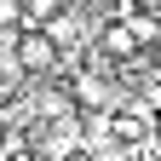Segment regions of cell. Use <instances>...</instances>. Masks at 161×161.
I'll return each mask as SVG.
<instances>
[{
    "label": "cell",
    "instance_id": "3957f363",
    "mask_svg": "<svg viewBox=\"0 0 161 161\" xmlns=\"http://www.w3.org/2000/svg\"><path fill=\"white\" fill-rule=\"evenodd\" d=\"M104 46H109L115 58H127V52L138 46V40H132V29H109V35H104Z\"/></svg>",
    "mask_w": 161,
    "mask_h": 161
},
{
    "label": "cell",
    "instance_id": "6da1fadb",
    "mask_svg": "<svg viewBox=\"0 0 161 161\" xmlns=\"http://www.w3.org/2000/svg\"><path fill=\"white\" fill-rule=\"evenodd\" d=\"M12 58H17L23 75H46V69L58 64V40H52L46 29H23V35L12 40Z\"/></svg>",
    "mask_w": 161,
    "mask_h": 161
},
{
    "label": "cell",
    "instance_id": "7a4b0ae2",
    "mask_svg": "<svg viewBox=\"0 0 161 161\" xmlns=\"http://www.w3.org/2000/svg\"><path fill=\"white\" fill-rule=\"evenodd\" d=\"M75 98H80L86 109H104V104H115V86H104L98 75H80V80H75Z\"/></svg>",
    "mask_w": 161,
    "mask_h": 161
},
{
    "label": "cell",
    "instance_id": "277c9868",
    "mask_svg": "<svg viewBox=\"0 0 161 161\" xmlns=\"http://www.w3.org/2000/svg\"><path fill=\"white\" fill-rule=\"evenodd\" d=\"M17 17H23V0H0V29H12Z\"/></svg>",
    "mask_w": 161,
    "mask_h": 161
}]
</instances>
